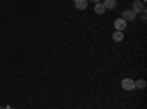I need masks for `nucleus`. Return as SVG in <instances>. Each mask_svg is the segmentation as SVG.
<instances>
[{
	"label": "nucleus",
	"instance_id": "20e7f679",
	"mask_svg": "<svg viewBox=\"0 0 147 109\" xmlns=\"http://www.w3.org/2000/svg\"><path fill=\"white\" fill-rule=\"evenodd\" d=\"M127 28V21H124V19H115V30L116 31H124Z\"/></svg>",
	"mask_w": 147,
	"mask_h": 109
},
{
	"label": "nucleus",
	"instance_id": "f8f14e48",
	"mask_svg": "<svg viewBox=\"0 0 147 109\" xmlns=\"http://www.w3.org/2000/svg\"><path fill=\"white\" fill-rule=\"evenodd\" d=\"M0 109H6V108H5V106H0Z\"/></svg>",
	"mask_w": 147,
	"mask_h": 109
},
{
	"label": "nucleus",
	"instance_id": "f257e3e1",
	"mask_svg": "<svg viewBox=\"0 0 147 109\" xmlns=\"http://www.w3.org/2000/svg\"><path fill=\"white\" fill-rule=\"evenodd\" d=\"M121 86H122V89L127 90V91H131V90L136 89V86H134V80H132V78H124V80L121 81Z\"/></svg>",
	"mask_w": 147,
	"mask_h": 109
},
{
	"label": "nucleus",
	"instance_id": "6e6552de",
	"mask_svg": "<svg viewBox=\"0 0 147 109\" xmlns=\"http://www.w3.org/2000/svg\"><path fill=\"white\" fill-rule=\"evenodd\" d=\"M112 37H113V40H115V41H118V43H119V41L124 40V32H122V31H115Z\"/></svg>",
	"mask_w": 147,
	"mask_h": 109
},
{
	"label": "nucleus",
	"instance_id": "9b49d317",
	"mask_svg": "<svg viewBox=\"0 0 147 109\" xmlns=\"http://www.w3.org/2000/svg\"><path fill=\"white\" fill-rule=\"evenodd\" d=\"M6 109H15V108H10V106H7V108H6Z\"/></svg>",
	"mask_w": 147,
	"mask_h": 109
},
{
	"label": "nucleus",
	"instance_id": "39448f33",
	"mask_svg": "<svg viewBox=\"0 0 147 109\" xmlns=\"http://www.w3.org/2000/svg\"><path fill=\"white\" fill-rule=\"evenodd\" d=\"M74 5H75V7L78 10H85V9H87L88 2H87V0H74Z\"/></svg>",
	"mask_w": 147,
	"mask_h": 109
},
{
	"label": "nucleus",
	"instance_id": "1a4fd4ad",
	"mask_svg": "<svg viewBox=\"0 0 147 109\" xmlns=\"http://www.w3.org/2000/svg\"><path fill=\"white\" fill-rule=\"evenodd\" d=\"M134 86L138 87V89H146V81L144 80H137V81H134Z\"/></svg>",
	"mask_w": 147,
	"mask_h": 109
},
{
	"label": "nucleus",
	"instance_id": "9d476101",
	"mask_svg": "<svg viewBox=\"0 0 147 109\" xmlns=\"http://www.w3.org/2000/svg\"><path fill=\"white\" fill-rule=\"evenodd\" d=\"M91 2H93V3H100L102 0H91Z\"/></svg>",
	"mask_w": 147,
	"mask_h": 109
},
{
	"label": "nucleus",
	"instance_id": "0eeeda50",
	"mask_svg": "<svg viewBox=\"0 0 147 109\" xmlns=\"http://www.w3.org/2000/svg\"><path fill=\"white\" fill-rule=\"evenodd\" d=\"M105 6L102 5V3H96V6H94V12L97 15H102V14H105Z\"/></svg>",
	"mask_w": 147,
	"mask_h": 109
},
{
	"label": "nucleus",
	"instance_id": "423d86ee",
	"mask_svg": "<svg viewBox=\"0 0 147 109\" xmlns=\"http://www.w3.org/2000/svg\"><path fill=\"white\" fill-rule=\"evenodd\" d=\"M105 9H115L116 7V0H103V3Z\"/></svg>",
	"mask_w": 147,
	"mask_h": 109
},
{
	"label": "nucleus",
	"instance_id": "7ed1b4c3",
	"mask_svg": "<svg viewBox=\"0 0 147 109\" xmlns=\"http://www.w3.org/2000/svg\"><path fill=\"white\" fill-rule=\"evenodd\" d=\"M136 18H137V14L132 9L131 10H124V14H122V19L124 21H134Z\"/></svg>",
	"mask_w": 147,
	"mask_h": 109
},
{
	"label": "nucleus",
	"instance_id": "f03ea898",
	"mask_svg": "<svg viewBox=\"0 0 147 109\" xmlns=\"http://www.w3.org/2000/svg\"><path fill=\"white\" fill-rule=\"evenodd\" d=\"M132 10L136 12V14H140V12H144L146 10V6L144 3L141 2V0H134V3H132Z\"/></svg>",
	"mask_w": 147,
	"mask_h": 109
}]
</instances>
